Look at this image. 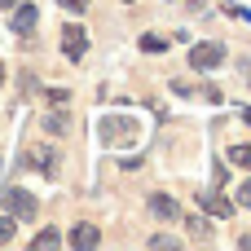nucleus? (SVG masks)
Returning a JSON list of instances; mask_svg holds the SVG:
<instances>
[{"label":"nucleus","mask_w":251,"mask_h":251,"mask_svg":"<svg viewBox=\"0 0 251 251\" xmlns=\"http://www.w3.org/2000/svg\"><path fill=\"white\" fill-rule=\"evenodd\" d=\"M0 203H4V212H9L13 221H35V207H40V203H35V194H26V190H18V185H13V190H4V194H0Z\"/></svg>","instance_id":"nucleus-1"},{"label":"nucleus","mask_w":251,"mask_h":251,"mask_svg":"<svg viewBox=\"0 0 251 251\" xmlns=\"http://www.w3.org/2000/svg\"><path fill=\"white\" fill-rule=\"evenodd\" d=\"M190 66H194V71H216V66H225V44H216V40L194 44V49H190Z\"/></svg>","instance_id":"nucleus-2"},{"label":"nucleus","mask_w":251,"mask_h":251,"mask_svg":"<svg viewBox=\"0 0 251 251\" xmlns=\"http://www.w3.org/2000/svg\"><path fill=\"white\" fill-rule=\"evenodd\" d=\"M62 53H66L71 62H79V57L88 53V31H84L79 22H66V26H62Z\"/></svg>","instance_id":"nucleus-3"},{"label":"nucleus","mask_w":251,"mask_h":251,"mask_svg":"<svg viewBox=\"0 0 251 251\" xmlns=\"http://www.w3.org/2000/svg\"><path fill=\"white\" fill-rule=\"evenodd\" d=\"M35 18H40V9L18 0V4H13V18H9V26H13L18 35H31V31H35Z\"/></svg>","instance_id":"nucleus-4"},{"label":"nucleus","mask_w":251,"mask_h":251,"mask_svg":"<svg viewBox=\"0 0 251 251\" xmlns=\"http://www.w3.org/2000/svg\"><path fill=\"white\" fill-rule=\"evenodd\" d=\"M132 119H101V141L106 146H119V141H128L132 137V128H128Z\"/></svg>","instance_id":"nucleus-5"},{"label":"nucleus","mask_w":251,"mask_h":251,"mask_svg":"<svg viewBox=\"0 0 251 251\" xmlns=\"http://www.w3.org/2000/svg\"><path fill=\"white\" fill-rule=\"evenodd\" d=\"M26 159H31V168H40L44 176H57V168H62V163H57L62 154H57V150H49V146H40V150H31Z\"/></svg>","instance_id":"nucleus-6"},{"label":"nucleus","mask_w":251,"mask_h":251,"mask_svg":"<svg viewBox=\"0 0 251 251\" xmlns=\"http://www.w3.org/2000/svg\"><path fill=\"white\" fill-rule=\"evenodd\" d=\"M150 212H154L159 221H176V216H181V207H176L172 194H150Z\"/></svg>","instance_id":"nucleus-7"},{"label":"nucleus","mask_w":251,"mask_h":251,"mask_svg":"<svg viewBox=\"0 0 251 251\" xmlns=\"http://www.w3.org/2000/svg\"><path fill=\"white\" fill-rule=\"evenodd\" d=\"M97 243H101V234H97V225H88V221H84V225H75V229H71V247L88 251V247H97Z\"/></svg>","instance_id":"nucleus-8"},{"label":"nucleus","mask_w":251,"mask_h":251,"mask_svg":"<svg viewBox=\"0 0 251 251\" xmlns=\"http://www.w3.org/2000/svg\"><path fill=\"white\" fill-rule=\"evenodd\" d=\"M66 128H71V115H66V110H49V115H44V132H49V137H62Z\"/></svg>","instance_id":"nucleus-9"},{"label":"nucleus","mask_w":251,"mask_h":251,"mask_svg":"<svg viewBox=\"0 0 251 251\" xmlns=\"http://www.w3.org/2000/svg\"><path fill=\"white\" fill-rule=\"evenodd\" d=\"M199 203H203L212 216H225V221L234 216V203H229V199H216V194H199Z\"/></svg>","instance_id":"nucleus-10"},{"label":"nucleus","mask_w":251,"mask_h":251,"mask_svg":"<svg viewBox=\"0 0 251 251\" xmlns=\"http://www.w3.org/2000/svg\"><path fill=\"white\" fill-rule=\"evenodd\" d=\"M229 163H238V168H247V172H251V146H247V141L229 146Z\"/></svg>","instance_id":"nucleus-11"},{"label":"nucleus","mask_w":251,"mask_h":251,"mask_svg":"<svg viewBox=\"0 0 251 251\" xmlns=\"http://www.w3.org/2000/svg\"><path fill=\"white\" fill-rule=\"evenodd\" d=\"M137 44H141V53H163V49H168V40H163V35H154V31H146Z\"/></svg>","instance_id":"nucleus-12"},{"label":"nucleus","mask_w":251,"mask_h":251,"mask_svg":"<svg viewBox=\"0 0 251 251\" xmlns=\"http://www.w3.org/2000/svg\"><path fill=\"white\" fill-rule=\"evenodd\" d=\"M185 229H190V238H207V234H212L207 216H185Z\"/></svg>","instance_id":"nucleus-13"},{"label":"nucleus","mask_w":251,"mask_h":251,"mask_svg":"<svg viewBox=\"0 0 251 251\" xmlns=\"http://www.w3.org/2000/svg\"><path fill=\"white\" fill-rule=\"evenodd\" d=\"M57 243H62V234H57V229H44V234H35V238H31V247H35V251H49V247H57Z\"/></svg>","instance_id":"nucleus-14"},{"label":"nucleus","mask_w":251,"mask_h":251,"mask_svg":"<svg viewBox=\"0 0 251 251\" xmlns=\"http://www.w3.org/2000/svg\"><path fill=\"white\" fill-rule=\"evenodd\" d=\"M13 243V216H0V247Z\"/></svg>","instance_id":"nucleus-15"},{"label":"nucleus","mask_w":251,"mask_h":251,"mask_svg":"<svg viewBox=\"0 0 251 251\" xmlns=\"http://www.w3.org/2000/svg\"><path fill=\"white\" fill-rule=\"evenodd\" d=\"M66 97H71L66 88H49V101H53V106H66Z\"/></svg>","instance_id":"nucleus-16"},{"label":"nucleus","mask_w":251,"mask_h":251,"mask_svg":"<svg viewBox=\"0 0 251 251\" xmlns=\"http://www.w3.org/2000/svg\"><path fill=\"white\" fill-rule=\"evenodd\" d=\"M150 247H176V238H168V234H154V238H150Z\"/></svg>","instance_id":"nucleus-17"},{"label":"nucleus","mask_w":251,"mask_h":251,"mask_svg":"<svg viewBox=\"0 0 251 251\" xmlns=\"http://www.w3.org/2000/svg\"><path fill=\"white\" fill-rule=\"evenodd\" d=\"M57 4H66L71 13H84V9H88V0H57Z\"/></svg>","instance_id":"nucleus-18"},{"label":"nucleus","mask_w":251,"mask_h":251,"mask_svg":"<svg viewBox=\"0 0 251 251\" xmlns=\"http://www.w3.org/2000/svg\"><path fill=\"white\" fill-rule=\"evenodd\" d=\"M238 203H243V207H251V181L243 185V190H238Z\"/></svg>","instance_id":"nucleus-19"},{"label":"nucleus","mask_w":251,"mask_h":251,"mask_svg":"<svg viewBox=\"0 0 251 251\" xmlns=\"http://www.w3.org/2000/svg\"><path fill=\"white\" fill-rule=\"evenodd\" d=\"M13 4H18V0H0V9H13Z\"/></svg>","instance_id":"nucleus-20"},{"label":"nucleus","mask_w":251,"mask_h":251,"mask_svg":"<svg viewBox=\"0 0 251 251\" xmlns=\"http://www.w3.org/2000/svg\"><path fill=\"white\" fill-rule=\"evenodd\" d=\"M0 84H4V62H0Z\"/></svg>","instance_id":"nucleus-21"},{"label":"nucleus","mask_w":251,"mask_h":251,"mask_svg":"<svg viewBox=\"0 0 251 251\" xmlns=\"http://www.w3.org/2000/svg\"><path fill=\"white\" fill-rule=\"evenodd\" d=\"M243 119H247V124H251V110H243Z\"/></svg>","instance_id":"nucleus-22"},{"label":"nucleus","mask_w":251,"mask_h":251,"mask_svg":"<svg viewBox=\"0 0 251 251\" xmlns=\"http://www.w3.org/2000/svg\"><path fill=\"white\" fill-rule=\"evenodd\" d=\"M124 4H132V0H124Z\"/></svg>","instance_id":"nucleus-23"}]
</instances>
